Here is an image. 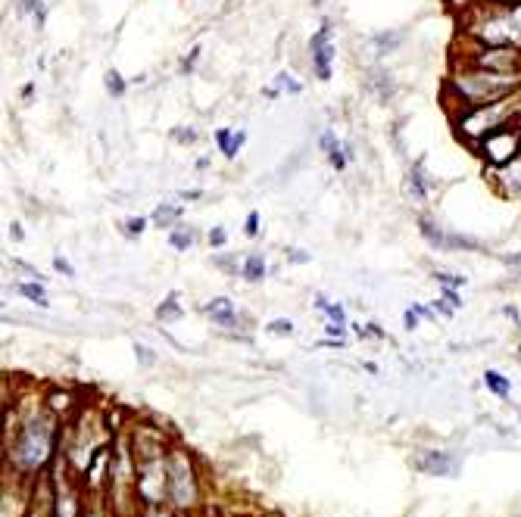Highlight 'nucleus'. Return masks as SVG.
Segmentation results:
<instances>
[{"label":"nucleus","instance_id":"obj_1","mask_svg":"<svg viewBox=\"0 0 521 517\" xmlns=\"http://www.w3.org/2000/svg\"><path fill=\"white\" fill-rule=\"evenodd\" d=\"M521 91V72H490V69L462 62L443 81V100L450 106V119L462 109L494 103Z\"/></svg>","mask_w":521,"mask_h":517},{"label":"nucleus","instance_id":"obj_2","mask_svg":"<svg viewBox=\"0 0 521 517\" xmlns=\"http://www.w3.org/2000/svg\"><path fill=\"white\" fill-rule=\"evenodd\" d=\"M465 38L484 47L521 50V0H480L465 16Z\"/></svg>","mask_w":521,"mask_h":517},{"label":"nucleus","instance_id":"obj_3","mask_svg":"<svg viewBox=\"0 0 521 517\" xmlns=\"http://www.w3.org/2000/svg\"><path fill=\"white\" fill-rule=\"evenodd\" d=\"M512 122H521V91L512 97H502V100H494V103H480V106L462 109V113L453 115L456 135L465 141V147L478 143L480 137H487L496 128L512 125Z\"/></svg>","mask_w":521,"mask_h":517},{"label":"nucleus","instance_id":"obj_4","mask_svg":"<svg viewBox=\"0 0 521 517\" xmlns=\"http://www.w3.org/2000/svg\"><path fill=\"white\" fill-rule=\"evenodd\" d=\"M468 150H472L480 162H487L490 168L506 165V162H512L515 156H521V122L496 128V131H490L487 137H480L478 143H472Z\"/></svg>","mask_w":521,"mask_h":517},{"label":"nucleus","instance_id":"obj_5","mask_svg":"<svg viewBox=\"0 0 521 517\" xmlns=\"http://www.w3.org/2000/svg\"><path fill=\"white\" fill-rule=\"evenodd\" d=\"M50 443H54V424L50 417H34L28 421V427H22V437L16 443V458L25 468H34L41 464L50 452Z\"/></svg>","mask_w":521,"mask_h":517},{"label":"nucleus","instance_id":"obj_6","mask_svg":"<svg viewBox=\"0 0 521 517\" xmlns=\"http://www.w3.org/2000/svg\"><path fill=\"white\" fill-rule=\"evenodd\" d=\"M337 60V47H334V22L322 19L315 34L309 38V66L318 81H331V66Z\"/></svg>","mask_w":521,"mask_h":517},{"label":"nucleus","instance_id":"obj_7","mask_svg":"<svg viewBox=\"0 0 521 517\" xmlns=\"http://www.w3.org/2000/svg\"><path fill=\"white\" fill-rule=\"evenodd\" d=\"M462 62L490 69V72H521V50L518 47H484V44H472V54H465Z\"/></svg>","mask_w":521,"mask_h":517},{"label":"nucleus","instance_id":"obj_8","mask_svg":"<svg viewBox=\"0 0 521 517\" xmlns=\"http://www.w3.org/2000/svg\"><path fill=\"white\" fill-rule=\"evenodd\" d=\"M203 315L210 318L216 328H225V330H234V328H244V324H250V318L237 309V303H231L228 296H212L210 303L203 306Z\"/></svg>","mask_w":521,"mask_h":517},{"label":"nucleus","instance_id":"obj_9","mask_svg":"<svg viewBox=\"0 0 521 517\" xmlns=\"http://www.w3.org/2000/svg\"><path fill=\"white\" fill-rule=\"evenodd\" d=\"M403 184H406V194L412 196L415 203H425L428 196H431L434 190L440 187V181L431 175V172H428V168H425V159H415L412 165H409L406 181H403Z\"/></svg>","mask_w":521,"mask_h":517},{"label":"nucleus","instance_id":"obj_10","mask_svg":"<svg viewBox=\"0 0 521 517\" xmlns=\"http://www.w3.org/2000/svg\"><path fill=\"white\" fill-rule=\"evenodd\" d=\"M494 172V184L502 196H512V200H521V156H515L512 162L500 168H490Z\"/></svg>","mask_w":521,"mask_h":517},{"label":"nucleus","instance_id":"obj_11","mask_svg":"<svg viewBox=\"0 0 521 517\" xmlns=\"http://www.w3.org/2000/svg\"><path fill=\"white\" fill-rule=\"evenodd\" d=\"M318 150L325 153L328 165H331L334 172H344V168L350 165V153H346L344 141H337V135H334L331 128H325V131L318 135Z\"/></svg>","mask_w":521,"mask_h":517},{"label":"nucleus","instance_id":"obj_12","mask_svg":"<svg viewBox=\"0 0 521 517\" xmlns=\"http://www.w3.org/2000/svg\"><path fill=\"white\" fill-rule=\"evenodd\" d=\"M419 234L431 249H437V253H450V228H443L437 218L421 215L419 218Z\"/></svg>","mask_w":521,"mask_h":517},{"label":"nucleus","instance_id":"obj_13","mask_svg":"<svg viewBox=\"0 0 521 517\" xmlns=\"http://www.w3.org/2000/svg\"><path fill=\"white\" fill-rule=\"evenodd\" d=\"M366 88L372 91L378 100H393V94H397V78H393V72L387 66H372L368 69V78H366Z\"/></svg>","mask_w":521,"mask_h":517},{"label":"nucleus","instance_id":"obj_14","mask_svg":"<svg viewBox=\"0 0 521 517\" xmlns=\"http://www.w3.org/2000/svg\"><path fill=\"white\" fill-rule=\"evenodd\" d=\"M212 141H216V150L225 156L228 162H234L237 159V153L244 150V143H247V131L244 128H219L216 135H212Z\"/></svg>","mask_w":521,"mask_h":517},{"label":"nucleus","instance_id":"obj_15","mask_svg":"<svg viewBox=\"0 0 521 517\" xmlns=\"http://www.w3.org/2000/svg\"><path fill=\"white\" fill-rule=\"evenodd\" d=\"M181 215H184V209L178 206V203H156V209L150 212V225L153 228H159V231H172L178 222H181Z\"/></svg>","mask_w":521,"mask_h":517},{"label":"nucleus","instance_id":"obj_16","mask_svg":"<svg viewBox=\"0 0 521 517\" xmlns=\"http://www.w3.org/2000/svg\"><path fill=\"white\" fill-rule=\"evenodd\" d=\"M166 240H169V246L175 249V253H188V249H194L197 246V240H200V234H197V228L194 225H184V222H178L175 228L166 234Z\"/></svg>","mask_w":521,"mask_h":517},{"label":"nucleus","instance_id":"obj_17","mask_svg":"<svg viewBox=\"0 0 521 517\" xmlns=\"http://www.w3.org/2000/svg\"><path fill=\"white\" fill-rule=\"evenodd\" d=\"M265 275H269V262H265L263 253H247L244 255V265H241V277L247 284H263Z\"/></svg>","mask_w":521,"mask_h":517},{"label":"nucleus","instance_id":"obj_18","mask_svg":"<svg viewBox=\"0 0 521 517\" xmlns=\"http://www.w3.org/2000/svg\"><path fill=\"white\" fill-rule=\"evenodd\" d=\"M181 315H184L181 293H178V290H169V293L163 296V303L156 306V318H159L163 324H172V321H178Z\"/></svg>","mask_w":521,"mask_h":517},{"label":"nucleus","instance_id":"obj_19","mask_svg":"<svg viewBox=\"0 0 521 517\" xmlns=\"http://www.w3.org/2000/svg\"><path fill=\"white\" fill-rule=\"evenodd\" d=\"M421 470H428V474H437V477H443V474H456V458L443 455V452H428V458H421L419 461Z\"/></svg>","mask_w":521,"mask_h":517},{"label":"nucleus","instance_id":"obj_20","mask_svg":"<svg viewBox=\"0 0 521 517\" xmlns=\"http://www.w3.org/2000/svg\"><path fill=\"white\" fill-rule=\"evenodd\" d=\"M406 32H378L372 34V50L375 56H387V54H397L399 44H403Z\"/></svg>","mask_w":521,"mask_h":517},{"label":"nucleus","instance_id":"obj_21","mask_svg":"<svg viewBox=\"0 0 521 517\" xmlns=\"http://www.w3.org/2000/svg\"><path fill=\"white\" fill-rule=\"evenodd\" d=\"M16 293L38 303L41 309H47L50 299H47V290H44V281H34V277H25V281H16Z\"/></svg>","mask_w":521,"mask_h":517},{"label":"nucleus","instance_id":"obj_22","mask_svg":"<svg viewBox=\"0 0 521 517\" xmlns=\"http://www.w3.org/2000/svg\"><path fill=\"white\" fill-rule=\"evenodd\" d=\"M129 84H131V81L122 78V72H119L115 66L103 72V88H107V94L113 97V100H122V97L129 94Z\"/></svg>","mask_w":521,"mask_h":517},{"label":"nucleus","instance_id":"obj_23","mask_svg":"<svg viewBox=\"0 0 521 517\" xmlns=\"http://www.w3.org/2000/svg\"><path fill=\"white\" fill-rule=\"evenodd\" d=\"M241 265H244V259H237V253H216L212 255V268H219L228 277H241Z\"/></svg>","mask_w":521,"mask_h":517},{"label":"nucleus","instance_id":"obj_24","mask_svg":"<svg viewBox=\"0 0 521 517\" xmlns=\"http://www.w3.org/2000/svg\"><path fill=\"white\" fill-rule=\"evenodd\" d=\"M484 387H487L494 396L506 399L509 393H512V383H509V377H502L500 371H484Z\"/></svg>","mask_w":521,"mask_h":517},{"label":"nucleus","instance_id":"obj_25","mask_svg":"<svg viewBox=\"0 0 521 517\" xmlns=\"http://www.w3.org/2000/svg\"><path fill=\"white\" fill-rule=\"evenodd\" d=\"M150 218H144V215H129L122 222V237H129V240H137V237L147 231Z\"/></svg>","mask_w":521,"mask_h":517},{"label":"nucleus","instance_id":"obj_26","mask_svg":"<svg viewBox=\"0 0 521 517\" xmlns=\"http://www.w3.org/2000/svg\"><path fill=\"white\" fill-rule=\"evenodd\" d=\"M275 84L281 88V94H291V97L303 94V84H300V81L293 78L291 72H278V75H275Z\"/></svg>","mask_w":521,"mask_h":517},{"label":"nucleus","instance_id":"obj_27","mask_svg":"<svg viewBox=\"0 0 521 517\" xmlns=\"http://www.w3.org/2000/svg\"><path fill=\"white\" fill-rule=\"evenodd\" d=\"M169 137L175 143H181V147H190V143H197V137L200 135H197V128H190V125H175L169 131Z\"/></svg>","mask_w":521,"mask_h":517},{"label":"nucleus","instance_id":"obj_28","mask_svg":"<svg viewBox=\"0 0 521 517\" xmlns=\"http://www.w3.org/2000/svg\"><path fill=\"white\" fill-rule=\"evenodd\" d=\"M434 281L440 284V287H456V290H462L465 287V277L462 275H456V271H443V268H434Z\"/></svg>","mask_w":521,"mask_h":517},{"label":"nucleus","instance_id":"obj_29","mask_svg":"<svg viewBox=\"0 0 521 517\" xmlns=\"http://www.w3.org/2000/svg\"><path fill=\"white\" fill-rule=\"evenodd\" d=\"M265 330H269L271 336H291L293 334V321L291 318H275V321L265 324Z\"/></svg>","mask_w":521,"mask_h":517},{"label":"nucleus","instance_id":"obj_30","mask_svg":"<svg viewBox=\"0 0 521 517\" xmlns=\"http://www.w3.org/2000/svg\"><path fill=\"white\" fill-rule=\"evenodd\" d=\"M244 234L250 237V240L263 234V218H259L256 209H253V212H247V218H244Z\"/></svg>","mask_w":521,"mask_h":517},{"label":"nucleus","instance_id":"obj_31","mask_svg":"<svg viewBox=\"0 0 521 517\" xmlns=\"http://www.w3.org/2000/svg\"><path fill=\"white\" fill-rule=\"evenodd\" d=\"M34 19V28L41 32L44 25H47V3L44 0H32V13H28Z\"/></svg>","mask_w":521,"mask_h":517},{"label":"nucleus","instance_id":"obj_32","mask_svg":"<svg viewBox=\"0 0 521 517\" xmlns=\"http://www.w3.org/2000/svg\"><path fill=\"white\" fill-rule=\"evenodd\" d=\"M206 243H210V249H225V243H228V231H225L222 225L210 228V234H206Z\"/></svg>","mask_w":521,"mask_h":517},{"label":"nucleus","instance_id":"obj_33","mask_svg":"<svg viewBox=\"0 0 521 517\" xmlns=\"http://www.w3.org/2000/svg\"><path fill=\"white\" fill-rule=\"evenodd\" d=\"M285 259H287L291 265H309V262H312V255L306 253V249H300V246H287V249H285Z\"/></svg>","mask_w":521,"mask_h":517},{"label":"nucleus","instance_id":"obj_34","mask_svg":"<svg viewBox=\"0 0 521 517\" xmlns=\"http://www.w3.org/2000/svg\"><path fill=\"white\" fill-rule=\"evenodd\" d=\"M54 271L56 275H63V277H75V268H72V262H69L66 255H54Z\"/></svg>","mask_w":521,"mask_h":517},{"label":"nucleus","instance_id":"obj_35","mask_svg":"<svg viewBox=\"0 0 521 517\" xmlns=\"http://www.w3.org/2000/svg\"><path fill=\"white\" fill-rule=\"evenodd\" d=\"M356 336H359V340H368V336L381 340V336H384V330H381L378 324H366V328H362V324H356Z\"/></svg>","mask_w":521,"mask_h":517},{"label":"nucleus","instance_id":"obj_36","mask_svg":"<svg viewBox=\"0 0 521 517\" xmlns=\"http://www.w3.org/2000/svg\"><path fill=\"white\" fill-rule=\"evenodd\" d=\"M440 296H443L453 309H462V296H459V290L456 287H440Z\"/></svg>","mask_w":521,"mask_h":517},{"label":"nucleus","instance_id":"obj_37","mask_svg":"<svg viewBox=\"0 0 521 517\" xmlns=\"http://www.w3.org/2000/svg\"><path fill=\"white\" fill-rule=\"evenodd\" d=\"M197 60H200V47H190V54L181 60V72H184V75H190V72H194Z\"/></svg>","mask_w":521,"mask_h":517},{"label":"nucleus","instance_id":"obj_38","mask_svg":"<svg viewBox=\"0 0 521 517\" xmlns=\"http://www.w3.org/2000/svg\"><path fill=\"white\" fill-rule=\"evenodd\" d=\"M431 306H434V312H437V315H440V318H450V315H453V312H456V309H453V306H450V303H447V299H443V296H440V299H434V303H431Z\"/></svg>","mask_w":521,"mask_h":517},{"label":"nucleus","instance_id":"obj_39","mask_svg":"<svg viewBox=\"0 0 521 517\" xmlns=\"http://www.w3.org/2000/svg\"><path fill=\"white\" fill-rule=\"evenodd\" d=\"M135 352H137V362H141V365H153L156 362L153 349H147V346H135Z\"/></svg>","mask_w":521,"mask_h":517},{"label":"nucleus","instance_id":"obj_40","mask_svg":"<svg viewBox=\"0 0 521 517\" xmlns=\"http://www.w3.org/2000/svg\"><path fill=\"white\" fill-rule=\"evenodd\" d=\"M419 312H415V309H406V312H403V324H406V330H415V328H419Z\"/></svg>","mask_w":521,"mask_h":517},{"label":"nucleus","instance_id":"obj_41","mask_svg":"<svg viewBox=\"0 0 521 517\" xmlns=\"http://www.w3.org/2000/svg\"><path fill=\"white\" fill-rule=\"evenodd\" d=\"M10 237H13L16 243L25 240V231H22V225H19V222H10Z\"/></svg>","mask_w":521,"mask_h":517},{"label":"nucleus","instance_id":"obj_42","mask_svg":"<svg viewBox=\"0 0 521 517\" xmlns=\"http://www.w3.org/2000/svg\"><path fill=\"white\" fill-rule=\"evenodd\" d=\"M178 196H181V200H203L206 194H203V190H197V187H194V190H181Z\"/></svg>","mask_w":521,"mask_h":517},{"label":"nucleus","instance_id":"obj_43","mask_svg":"<svg viewBox=\"0 0 521 517\" xmlns=\"http://www.w3.org/2000/svg\"><path fill=\"white\" fill-rule=\"evenodd\" d=\"M16 10H19L22 16H28L32 13V0H16Z\"/></svg>","mask_w":521,"mask_h":517},{"label":"nucleus","instance_id":"obj_44","mask_svg":"<svg viewBox=\"0 0 521 517\" xmlns=\"http://www.w3.org/2000/svg\"><path fill=\"white\" fill-rule=\"evenodd\" d=\"M22 97H25V100H32V97H34V84H25V88H22Z\"/></svg>","mask_w":521,"mask_h":517},{"label":"nucleus","instance_id":"obj_45","mask_svg":"<svg viewBox=\"0 0 521 517\" xmlns=\"http://www.w3.org/2000/svg\"><path fill=\"white\" fill-rule=\"evenodd\" d=\"M312 3H315V7H322V3H325V0H312Z\"/></svg>","mask_w":521,"mask_h":517},{"label":"nucleus","instance_id":"obj_46","mask_svg":"<svg viewBox=\"0 0 521 517\" xmlns=\"http://www.w3.org/2000/svg\"><path fill=\"white\" fill-rule=\"evenodd\" d=\"M518 349H521V346H518Z\"/></svg>","mask_w":521,"mask_h":517}]
</instances>
